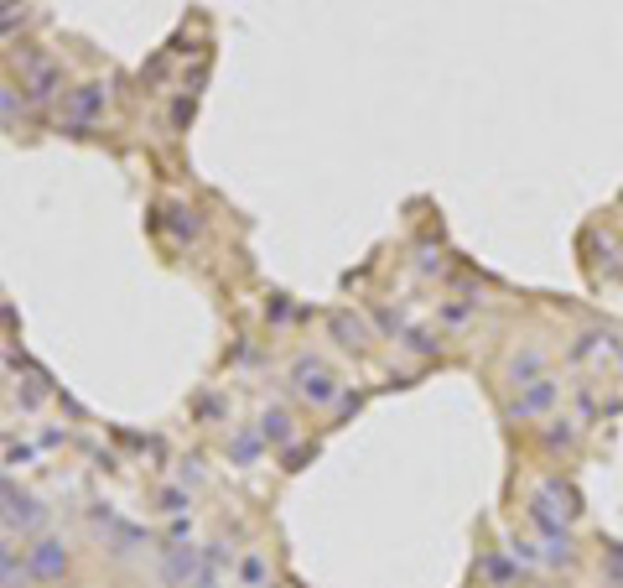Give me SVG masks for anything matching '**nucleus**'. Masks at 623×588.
I'll list each match as a JSON object with an SVG mask.
<instances>
[{"label": "nucleus", "instance_id": "nucleus-1", "mask_svg": "<svg viewBox=\"0 0 623 588\" xmlns=\"http://www.w3.org/2000/svg\"><path fill=\"white\" fill-rule=\"evenodd\" d=\"M62 567H68V558H62L58 542H37V552H31V573H37V578H58Z\"/></svg>", "mask_w": 623, "mask_h": 588}, {"label": "nucleus", "instance_id": "nucleus-2", "mask_svg": "<svg viewBox=\"0 0 623 588\" xmlns=\"http://www.w3.org/2000/svg\"><path fill=\"white\" fill-rule=\"evenodd\" d=\"M301 391H307V396H312V402H332V391H338V385H332V375L323 370V365H301Z\"/></svg>", "mask_w": 623, "mask_h": 588}]
</instances>
